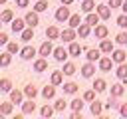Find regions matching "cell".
Listing matches in <instances>:
<instances>
[{
  "instance_id": "44dd1931",
  "label": "cell",
  "mask_w": 127,
  "mask_h": 119,
  "mask_svg": "<svg viewBox=\"0 0 127 119\" xmlns=\"http://www.w3.org/2000/svg\"><path fill=\"white\" fill-rule=\"evenodd\" d=\"M42 97H44V99L56 97V85H54V83H52V85H46V87L42 89Z\"/></svg>"
},
{
  "instance_id": "e575fe53",
  "label": "cell",
  "mask_w": 127,
  "mask_h": 119,
  "mask_svg": "<svg viewBox=\"0 0 127 119\" xmlns=\"http://www.w3.org/2000/svg\"><path fill=\"white\" fill-rule=\"evenodd\" d=\"M119 101H117V97L115 95H109V99H107V103H105V107L107 109H119Z\"/></svg>"
},
{
  "instance_id": "d6986e66",
  "label": "cell",
  "mask_w": 127,
  "mask_h": 119,
  "mask_svg": "<svg viewBox=\"0 0 127 119\" xmlns=\"http://www.w3.org/2000/svg\"><path fill=\"white\" fill-rule=\"evenodd\" d=\"M67 52H69V56H75V58H77V56L83 52V48H81V46H79V44L73 40V42H69V48H67Z\"/></svg>"
},
{
  "instance_id": "603a6c76",
  "label": "cell",
  "mask_w": 127,
  "mask_h": 119,
  "mask_svg": "<svg viewBox=\"0 0 127 119\" xmlns=\"http://www.w3.org/2000/svg\"><path fill=\"white\" fill-rule=\"evenodd\" d=\"M60 34H62V32H60L56 26H48V30H46V38H48V40H58Z\"/></svg>"
},
{
  "instance_id": "5bb4252c",
  "label": "cell",
  "mask_w": 127,
  "mask_h": 119,
  "mask_svg": "<svg viewBox=\"0 0 127 119\" xmlns=\"http://www.w3.org/2000/svg\"><path fill=\"white\" fill-rule=\"evenodd\" d=\"M10 101L22 105V101H24V91H20V89H12V91H10Z\"/></svg>"
},
{
  "instance_id": "d6a6232c",
  "label": "cell",
  "mask_w": 127,
  "mask_h": 119,
  "mask_svg": "<svg viewBox=\"0 0 127 119\" xmlns=\"http://www.w3.org/2000/svg\"><path fill=\"white\" fill-rule=\"evenodd\" d=\"M32 38H34V28H32V26L24 28V30H22V40H24V42H30Z\"/></svg>"
},
{
  "instance_id": "f907efd6",
  "label": "cell",
  "mask_w": 127,
  "mask_h": 119,
  "mask_svg": "<svg viewBox=\"0 0 127 119\" xmlns=\"http://www.w3.org/2000/svg\"><path fill=\"white\" fill-rule=\"evenodd\" d=\"M4 44H8V34L0 32V46H4Z\"/></svg>"
},
{
  "instance_id": "db71d44e",
  "label": "cell",
  "mask_w": 127,
  "mask_h": 119,
  "mask_svg": "<svg viewBox=\"0 0 127 119\" xmlns=\"http://www.w3.org/2000/svg\"><path fill=\"white\" fill-rule=\"evenodd\" d=\"M60 2H62V4H65V6H69V4L73 2V0H60Z\"/></svg>"
},
{
  "instance_id": "7a4b0ae2",
  "label": "cell",
  "mask_w": 127,
  "mask_h": 119,
  "mask_svg": "<svg viewBox=\"0 0 127 119\" xmlns=\"http://www.w3.org/2000/svg\"><path fill=\"white\" fill-rule=\"evenodd\" d=\"M24 20H26V24H28V26H32V28H36V26L40 24V16H38V12H36V10H32V12H26Z\"/></svg>"
},
{
  "instance_id": "277c9868",
  "label": "cell",
  "mask_w": 127,
  "mask_h": 119,
  "mask_svg": "<svg viewBox=\"0 0 127 119\" xmlns=\"http://www.w3.org/2000/svg\"><path fill=\"white\" fill-rule=\"evenodd\" d=\"M95 12L99 14L101 20H109V18H111V8L105 6V4H97V6H95Z\"/></svg>"
},
{
  "instance_id": "83f0119b",
  "label": "cell",
  "mask_w": 127,
  "mask_h": 119,
  "mask_svg": "<svg viewBox=\"0 0 127 119\" xmlns=\"http://www.w3.org/2000/svg\"><path fill=\"white\" fill-rule=\"evenodd\" d=\"M85 22H87L89 26H97V24H99V14H97V12H89V14L85 16Z\"/></svg>"
},
{
  "instance_id": "b9f144b4",
  "label": "cell",
  "mask_w": 127,
  "mask_h": 119,
  "mask_svg": "<svg viewBox=\"0 0 127 119\" xmlns=\"http://www.w3.org/2000/svg\"><path fill=\"white\" fill-rule=\"evenodd\" d=\"M65 107H67V101H65L64 97H62V99H56V103H54V109H56V111H64Z\"/></svg>"
},
{
  "instance_id": "30bf717a",
  "label": "cell",
  "mask_w": 127,
  "mask_h": 119,
  "mask_svg": "<svg viewBox=\"0 0 127 119\" xmlns=\"http://www.w3.org/2000/svg\"><path fill=\"white\" fill-rule=\"evenodd\" d=\"M111 60H113V63H123L127 60V54L123 50H113L111 52Z\"/></svg>"
},
{
  "instance_id": "6da1fadb",
  "label": "cell",
  "mask_w": 127,
  "mask_h": 119,
  "mask_svg": "<svg viewBox=\"0 0 127 119\" xmlns=\"http://www.w3.org/2000/svg\"><path fill=\"white\" fill-rule=\"evenodd\" d=\"M69 16H71V14H69V8H67L65 4H62V8L56 10V20H58V22H67Z\"/></svg>"
},
{
  "instance_id": "1f68e13d",
  "label": "cell",
  "mask_w": 127,
  "mask_h": 119,
  "mask_svg": "<svg viewBox=\"0 0 127 119\" xmlns=\"http://www.w3.org/2000/svg\"><path fill=\"white\" fill-rule=\"evenodd\" d=\"M12 109H14V103H12V101H4V103H0V113L10 115V113H12Z\"/></svg>"
},
{
  "instance_id": "ee69618b",
  "label": "cell",
  "mask_w": 127,
  "mask_h": 119,
  "mask_svg": "<svg viewBox=\"0 0 127 119\" xmlns=\"http://www.w3.org/2000/svg\"><path fill=\"white\" fill-rule=\"evenodd\" d=\"M95 93H97V91H95V89H87V91H85V93H83V99H85V101H89V103H91V101H93V99H95Z\"/></svg>"
},
{
  "instance_id": "816d5d0a",
  "label": "cell",
  "mask_w": 127,
  "mask_h": 119,
  "mask_svg": "<svg viewBox=\"0 0 127 119\" xmlns=\"http://www.w3.org/2000/svg\"><path fill=\"white\" fill-rule=\"evenodd\" d=\"M71 119H81V111H73L71 113Z\"/></svg>"
},
{
  "instance_id": "836d02e7",
  "label": "cell",
  "mask_w": 127,
  "mask_h": 119,
  "mask_svg": "<svg viewBox=\"0 0 127 119\" xmlns=\"http://www.w3.org/2000/svg\"><path fill=\"white\" fill-rule=\"evenodd\" d=\"M125 93V87L121 85V83H115V85H111V95H115V97H121Z\"/></svg>"
},
{
  "instance_id": "4316f807",
  "label": "cell",
  "mask_w": 127,
  "mask_h": 119,
  "mask_svg": "<svg viewBox=\"0 0 127 119\" xmlns=\"http://www.w3.org/2000/svg\"><path fill=\"white\" fill-rule=\"evenodd\" d=\"M0 20H2L4 24H10V22L14 20V12H12L10 8H6V10H4L2 14H0Z\"/></svg>"
},
{
  "instance_id": "f6af8a7d",
  "label": "cell",
  "mask_w": 127,
  "mask_h": 119,
  "mask_svg": "<svg viewBox=\"0 0 127 119\" xmlns=\"http://www.w3.org/2000/svg\"><path fill=\"white\" fill-rule=\"evenodd\" d=\"M6 46H8V52H10V54H18V52H20V46H18L16 42H8Z\"/></svg>"
},
{
  "instance_id": "5b68a950",
  "label": "cell",
  "mask_w": 127,
  "mask_h": 119,
  "mask_svg": "<svg viewBox=\"0 0 127 119\" xmlns=\"http://www.w3.org/2000/svg\"><path fill=\"white\" fill-rule=\"evenodd\" d=\"M10 26H12V32H14V34H16V32H18V34H22V30H24L28 24H26V20H24V18H16V20H12V22H10Z\"/></svg>"
},
{
  "instance_id": "d4e9b609",
  "label": "cell",
  "mask_w": 127,
  "mask_h": 119,
  "mask_svg": "<svg viewBox=\"0 0 127 119\" xmlns=\"http://www.w3.org/2000/svg\"><path fill=\"white\" fill-rule=\"evenodd\" d=\"M24 95H26L28 99H34V97L38 95V89H36V85H32V83H28V85L24 87Z\"/></svg>"
},
{
  "instance_id": "9c48e42d",
  "label": "cell",
  "mask_w": 127,
  "mask_h": 119,
  "mask_svg": "<svg viewBox=\"0 0 127 119\" xmlns=\"http://www.w3.org/2000/svg\"><path fill=\"white\" fill-rule=\"evenodd\" d=\"M75 30H77V36H79V38H87V36L91 34V26H89L87 22H81Z\"/></svg>"
},
{
  "instance_id": "f1b7e54d",
  "label": "cell",
  "mask_w": 127,
  "mask_h": 119,
  "mask_svg": "<svg viewBox=\"0 0 127 119\" xmlns=\"http://www.w3.org/2000/svg\"><path fill=\"white\" fill-rule=\"evenodd\" d=\"M62 81H64V71H62V69L52 71V83H54V85H62Z\"/></svg>"
},
{
  "instance_id": "f5cc1de1",
  "label": "cell",
  "mask_w": 127,
  "mask_h": 119,
  "mask_svg": "<svg viewBox=\"0 0 127 119\" xmlns=\"http://www.w3.org/2000/svg\"><path fill=\"white\" fill-rule=\"evenodd\" d=\"M121 8H123V12H125V14H127V0H125V2H123V4H121Z\"/></svg>"
},
{
  "instance_id": "c3c4849f",
  "label": "cell",
  "mask_w": 127,
  "mask_h": 119,
  "mask_svg": "<svg viewBox=\"0 0 127 119\" xmlns=\"http://www.w3.org/2000/svg\"><path fill=\"white\" fill-rule=\"evenodd\" d=\"M123 0H109V8H121Z\"/></svg>"
},
{
  "instance_id": "f35d334b",
  "label": "cell",
  "mask_w": 127,
  "mask_h": 119,
  "mask_svg": "<svg viewBox=\"0 0 127 119\" xmlns=\"http://www.w3.org/2000/svg\"><path fill=\"white\" fill-rule=\"evenodd\" d=\"M34 10H36L38 14H40V12H46V10H48V0H36Z\"/></svg>"
},
{
  "instance_id": "4fadbf2b",
  "label": "cell",
  "mask_w": 127,
  "mask_h": 119,
  "mask_svg": "<svg viewBox=\"0 0 127 119\" xmlns=\"http://www.w3.org/2000/svg\"><path fill=\"white\" fill-rule=\"evenodd\" d=\"M46 69H48V60H46V58H40V60L34 61V71L42 73V71H46Z\"/></svg>"
},
{
  "instance_id": "9f6ffc18",
  "label": "cell",
  "mask_w": 127,
  "mask_h": 119,
  "mask_svg": "<svg viewBox=\"0 0 127 119\" xmlns=\"http://www.w3.org/2000/svg\"><path fill=\"white\" fill-rule=\"evenodd\" d=\"M2 24H4V22H2V20H0V28H2Z\"/></svg>"
},
{
  "instance_id": "ab89813d",
  "label": "cell",
  "mask_w": 127,
  "mask_h": 119,
  "mask_svg": "<svg viewBox=\"0 0 127 119\" xmlns=\"http://www.w3.org/2000/svg\"><path fill=\"white\" fill-rule=\"evenodd\" d=\"M62 71H64V75H73V73L77 71V67H75L73 63H64V69H62Z\"/></svg>"
},
{
  "instance_id": "8992f818",
  "label": "cell",
  "mask_w": 127,
  "mask_h": 119,
  "mask_svg": "<svg viewBox=\"0 0 127 119\" xmlns=\"http://www.w3.org/2000/svg\"><path fill=\"white\" fill-rule=\"evenodd\" d=\"M52 54H54V60H56V61H65V58L69 56V52H67V50H64L62 46L54 48V52H52Z\"/></svg>"
},
{
  "instance_id": "7c38bea8",
  "label": "cell",
  "mask_w": 127,
  "mask_h": 119,
  "mask_svg": "<svg viewBox=\"0 0 127 119\" xmlns=\"http://www.w3.org/2000/svg\"><path fill=\"white\" fill-rule=\"evenodd\" d=\"M111 67H113L111 58H99V69L101 71H111Z\"/></svg>"
},
{
  "instance_id": "ffe728a7",
  "label": "cell",
  "mask_w": 127,
  "mask_h": 119,
  "mask_svg": "<svg viewBox=\"0 0 127 119\" xmlns=\"http://www.w3.org/2000/svg\"><path fill=\"white\" fill-rule=\"evenodd\" d=\"M20 56H22V60H32V58L36 56V50H34L32 46H26V48L20 50Z\"/></svg>"
},
{
  "instance_id": "f546056e",
  "label": "cell",
  "mask_w": 127,
  "mask_h": 119,
  "mask_svg": "<svg viewBox=\"0 0 127 119\" xmlns=\"http://www.w3.org/2000/svg\"><path fill=\"white\" fill-rule=\"evenodd\" d=\"M93 89H95L97 93H101V91H105V89H107V83H105V79H101V77H97V79L93 81Z\"/></svg>"
},
{
  "instance_id": "7bdbcfd3",
  "label": "cell",
  "mask_w": 127,
  "mask_h": 119,
  "mask_svg": "<svg viewBox=\"0 0 127 119\" xmlns=\"http://www.w3.org/2000/svg\"><path fill=\"white\" fill-rule=\"evenodd\" d=\"M115 42H117L119 46H125V44H127V32H119V34L115 36Z\"/></svg>"
},
{
  "instance_id": "4dcf8cb0",
  "label": "cell",
  "mask_w": 127,
  "mask_h": 119,
  "mask_svg": "<svg viewBox=\"0 0 127 119\" xmlns=\"http://www.w3.org/2000/svg\"><path fill=\"white\" fill-rule=\"evenodd\" d=\"M77 83H73V81H67V83H64V93H69V95H73V93H77Z\"/></svg>"
},
{
  "instance_id": "74e56055",
  "label": "cell",
  "mask_w": 127,
  "mask_h": 119,
  "mask_svg": "<svg viewBox=\"0 0 127 119\" xmlns=\"http://www.w3.org/2000/svg\"><path fill=\"white\" fill-rule=\"evenodd\" d=\"M54 111H56V109H54L52 105H48V103H46V105L40 109V115H42V117H52V115H54Z\"/></svg>"
},
{
  "instance_id": "11a10c76",
  "label": "cell",
  "mask_w": 127,
  "mask_h": 119,
  "mask_svg": "<svg viewBox=\"0 0 127 119\" xmlns=\"http://www.w3.org/2000/svg\"><path fill=\"white\" fill-rule=\"evenodd\" d=\"M6 2H8V0H0V4H6Z\"/></svg>"
},
{
  "instance_id": "d590c367",
  "label": "cell",
  "mask_w": 127,
  "mask_h": 119,
  "mask_svg": "<svg viewBox=\"0 0 127 119\" xmlns=\"http://www.w3.org/2000/svg\"><path fill=\"white\" fill-rule=\"evenodd\" d=\"M81 10L87 12V14L93 12V10H95V2H93V0H83V2H81Z\"/></svg>"
},
{
  "instance_id": "7dc6e473",
  "label": "cell",
  "mask_w": 127,
  "mask_h": 119,
  "mask_svg": "<svg viewBox=\"0 0 127 119\" xmlns=\"http://www.w3.org/2000/svg\"><path fill=\"white\" fill-rule=\"evenodd\" d=\"M117 111H119V115H121V117H127V103H121Z\"/></svg>"
},
{
  "instance_id": "cb8c5ba5",
  "label": "cell",
  "mask_w": 127,
  "mask_h": 119,
  "mask_svg": "<svg viewBox=\"0 0 127 119\" xmlns=\"http://www.w3.org/2000/svg\"><path fill=\"white\" fill-rule=\"evenodd\" d=\"M101 54H103L101 50L91 48V50H87V56H85V58H87V61H95V60H99V58H101Z\"/></svg>"
},
{
  "instance_id": "ba28073f",
  "label": "cell",
  "mask_w": 127,
  "mask_h": 119,
  "mask_svg": "<svg viewBox=\"0 0 127 119\" xmlns=\"http://www.w3.org/2000/svg\"><path fill=\"white\" fill-rule=\"evenodd\" d=\"M115 75L123 81V83H127V63L123 61V63H117V69H115Z\"/></svg>"
},
{
  "instance_id": "8fae6325",
  "label": "cell",
  "mask_w": 127,
  "mask_h": 119,
  "mask_svg": "<svg viewBox=\"0 0 127 119\" xmlns=\"http://www.w3.org/2000/svg\"><path fill=\"white\" fill-rule=\"evenodd\" d=\"M93 73H95V65H93V61H87V63L81 65V75H83V77H93Z\"/></svg>"
},
{
  "instance_id": "ac0fdd59",
  "label": "cell",
  "mask_w": 127,
  "mask_h": 119,
  "mask_svg": "<svg viewBox=\"0 0 127 119\" xmlns=\"http://www.w3.org/2000/svg\"><path fill=\"white\" fill-rule=\"evenodd\" d=\"M99 50H101L103 54H111L115 48H113V42H111V40H105V38H103L101 44H99Z\"/></svg>"
},
{
  "instance_id": "7402d4cb",
  "label": "cell",
  "mask_w": 127,
  "mask_h": 119,
  "mask_svg": "<svg viewBox=\"0 0 127 119\" xmlns=\"http://www.w3.org/2000/svg\"><path fill=\"white\" fill-rule=\"evenodd\" d=\"M0 91L2 93H10L12 91V79L10 77H2L0 79Z\"/></svg>"
},
{
  "instance_id": "60d3db41",
  "label": "cell",
  "mask_w": 127,
  "mask_h": 119,
  "mask_svg": "<svg viewBox=\"0 0 127 119\" xmlns=\"http://www.w3.org/2000/svg\"><path fill=\"white\" fill-rule=\"evenodd\" d=\"M83 101H85V99H79V97H75V99H73L69 105H71V109H73V111H81V109H83Z\"/></svg>"
},
{
  "instance_id": "9a60e30c",
  "label": "cell",
  "mask_w": 127,
  "mask_h": 119,
  "mask_svg": "<svg viewBox=\"0 0 127 119\" xmlns=\"http://www.w3.org/2000/svg\"><path fill=\"white\" fill-rule=\"evenodd\" d=\"M36 111V103L34 99H28V101H22V113L28 115V113H34Z\"/></svg>"
},
{
  "instance_id": "8d00e7d4",
  "label": "cell",
  "mask_w": 127,
  "mask_h": 119,
  "mask_svg": "<svg viewBox=\"0 0 127 119\" xmlns=\"http://www.w3.org/2000/svg\"><path fill=\"white\" fill-rule=\"evenodd\" d=\"M67 22H69V28H77V26L81 24V16H79V14H71Z\"/></svg>"
},
{
  "instance_id": "484cf974",
  "label": "cell",
  "mask_w": 127,
  "mask_h": 119,
  "mask_svg": "<svg viewBox=\"0 0 127 119\" xmlns=\"http://www.w3.org/2000/svg\"><path fill=\"white\" fill-rule=\"evenodd\" d=\"M10 63H12V54H10V52L0 54V67H8Z\"/></svg>"
},
{
  "instance_id": "2e32d148",
  "label": "cell",
  "mask_w": 127,
  "mask_h": 119,
  "mask_svg": "<svg viewBox=\"0 0 127 119\" xmlns=\"http://www.w3.org/2000/svg\"><path fill=\"white\" fill-rule=\"evenodd\" d=\"M89 111H91V115H101L103 113V103L97 101V99H93L91 105H89Z\"/></svg>"
},
{
  "instance_id": "3957f363",
  "label": "cell",
  "mask_w": 127,
  "mask_h": 119,
  "mask_svg": "<svg viewBox=\"0 0 127 119\" xmlns=\"http://www.w3.org/2000/svg\"><path fill=\"white\" fill-rule=\"evenodd\" d=\"M75 36H77V30L75 28H65V30H62V34H60V38L64 40V42H73L75 40Z\"/></svg>"
},
{
  "instance_id": "e0dca14e",
  "label": "cell",
  "mask_w": 127,
  "mask_h": 119,
  "mask_svg": "<svg viewBox=\"0 0 127 119\" xmlns=\"http://www.w3.org/2000/svg\"><path fill=\"white\" fill-rule=\"evenodd\" d=\"M107 34H109V28L107 26H103V24H97L95 26V38L103 40V38H107Z\"/></svg>"
},
{
  "instance_id": "bcb514c9",
  "label": "cell",
  "mask_w": 127,
  "mask_h": 119,
  "mask_svg": "<svg viewBox=\"0 0 127 119\" xmlns=\"http://www.w3.org/2000/svg\"><path fill=\"white\" fill-rule=\"evenodd\" d=\"M117 26H119V28H127V14L117 16Z\"/></svg>"
},
{
  "instance_id": "52a82bcc",
  "label": "cell",
  "mask_w": 127,
  "mask_h": 119,
  "mask_svg": "<svg viewBox=\"0 0 127 119\" xmlns=\"http://www.w3.org/2000/svg\"><path fill=\"white\" fill-rule=\"evenodd\" d=\"M54 52V46H52V40H46L42 46H40V50H38V54L42 56V58H46V56H50Z\"/></svg>"
},
{
  "instance_id": "681fc988",
  "label": "cell",
  "mask_w": 127,
  "mask_h": 119,
  "mask_svg": "<svg viewBox=\"0 0 127 119\" xmlns=\"http://www.w3.org/2000/svg\"><path fill=\"white\" fill-rule=\"evenodd\" d=\"M28 4H30V0H16V6H20V8H28Z\"/></svg>"
}]
</instances>
